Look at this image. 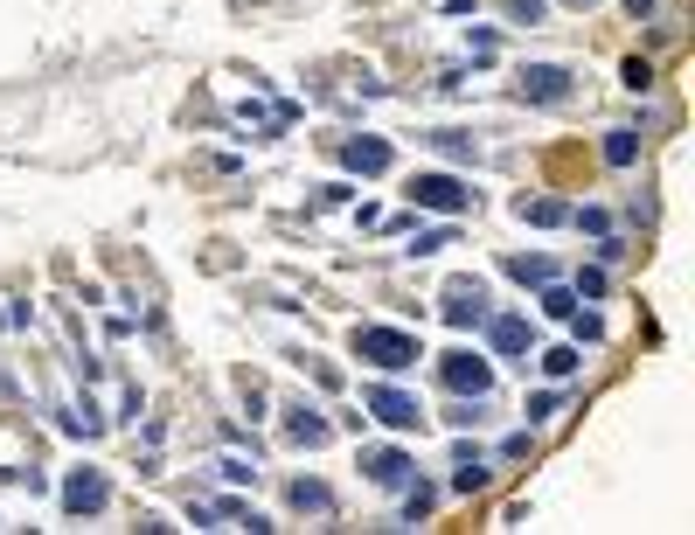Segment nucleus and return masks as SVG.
<instances>
[{
	"label": "nucleus",
	"instance_id": "obj_19",
	"mask_svg": "<svg viewBox=\"0 0 695 535\" xmlns=\"http://www.w3.org/2000/svg\"><path fill=\"white\" fill-rule=\"evenodd\" d=\"M63 431H77V438H105V417H98V403H70V410H63Z\"/></svg>",
	"mask_w": 695,
	"mask_h": 535
},
{
	"label": "nucleus",
	"instance_id": "obj_20",
	"mask_svg": "<svg viewBox=\"0 0 695 535\" xmlns=\"http://www.w3.org/2000/svg\"><path fill=\"white\" fill-rule=\"evenodd\" d=\"M501 14H508L515 28H543V21H550V0H501Z\"/></svg>",
	"mask_w": 695,
	"mask_h": 535
},
{
	"label": "nucleus",
	"instance_id": "obj_7",
	"mask_svg": "<svg viewBox=\"0 0 695 535\" xmlns=\"http://www.w3.org/2000/svg\"><path fill=\"white\" fill-rule=\"evenodd\" d=\"M63 508L84 522V515H105L112 508V480H105V466H70V480H63Z\"/></svg>",
	"mask_w": 695,
	"mask_h": 535
},
{
	"label": "nucleus",
	"instance_id": "obj_4",
	"mask_svg": "<svg viewBox=\"0 0 695 535\" xmlns=\"http://www.w3.org/2000/svg\"><path fill=\"white\" fill-rule=\"evenodd\" d=\"M515 98L522 105H570L577 98V77L563 63H522L515 70Z\"/></svg>",
	"mask_w": 695,
	"mask_h": 535
},
{
	"label": "nucleus",
	"instance_id": "obj_1",
	"mask_svg": "<svg viewBox=\"0 0 695 535\" xmlns=\"http://www.w3.org/2000/svg\"><path fill=\"white\" fill-rule=\"evenodd\" d=\"M417 355H424V341H417L411 327H383V320L355 327V362L376 369V376H411Z\"/></svg>",
	"mask_w": 695,
	"mask_h": 535
},
{
	"label": "nucleus",
	"instance_id": "obj_3",
	"mask_svg": "<svg viewBox=\"0 0 695 535\" xmlns=\"http://www.w3.org/2000/svg\"><path fill=\"white\" fill-rule=\"evenodd\" d=\"M438 383H445L452 397H494V362L473 355V348H445V355H438Z\"/></svg>",
	"mask_w": 695,
	"mask_h": 535
},
{
	"label": "nucleus",
	"instance_id": "obj_9",
	"mask_svg": "<svg viewBox=\"0 0 695 535\" xmlns=\"http://www.w3.org/2000/svg\"><path fill=\"white\" fill-rule=\"evenodd\" d=\"M411 473H417V459L404 445H362V480H369V487H390V494H397Z\"/></svg>",
	"mask_w": 695,
	"mask_h": 535
},
{
	"label": "nucleus",
	"instance_id": "obj_22",
	"mask_svg": "<svg viewBox=\"0 0 695 535\" xmlns=\"http://www.w3.org/2000/svg\"><path fill=\"white\" fill-rule=\"evenodd\" d=\"M536 362H543V376H550V383H570V376H577V348H543Z\"/></svg>",
	"mask_w": 695,
	"mask_h": 535
},
{
	"label": "nucleus",
	"instance_id": "obj_29",
	"mask_svg": "<svg viewBox=\"0 0 695 535\" xmlns=\"http://www.w3.org/2000/svg\"><path fill=\"white\" fill-rule=\"evenodd\" d=\"M570 223H577V230H591V237H605V230H612V216H605V209H570Z\"/></svg>",
	"mask_w": 695,
	"mask_h": 535
},
{
	"label": "nucleus",
	"instance_id": "obj_27",
	"mask_svg": "<svg viewBox=\"0 0 695 535\" xmlns=\"http://www.w3.org/2000/svg\"><path fill=\"white\" fill-rule=\"evenodd\" d=\"M570 334H577L584 348H598V341H605V320H598V313H570Z\"/></svg>",
	"mask_w": 695,
	"mask_h": 535
},
{
	"label": "nucleus",
	"instance_id": "obj_25",
	"mask_svg": "<svg viewBox=\"0 0 695 535\" xmlns=\"http://www.w3.org/2000/svg\"><path fill=\"white\" fill-rule=\"evenodd\" d=\"M556 410H563V390H536V397H529V410H522V417H529V424H550Z\"/></svg>",
	"mask_w": 695,
	"mask_h": 535
},
{
	"label": "nucleus",
	"instance_id": "obj_31",
	"mask_svg": "<svg viewBox=\"0 0 695 535\" xmlns=\"http://www.w3.org/2000/svg\"><path fill=\"white\" fill-rule=\"evenodd\" d=\"M626 14H633V21H647V14H654V0H626Z\"/></svg>",
	"mask_w": 695,
	"mask_h": 535
},
{
	"label": "nucleus",
	"instance_id": "obj_23",
	"mask_svg": "<svg viewBox=\"0 0 695 535\" xmlns=\"http://www.w3.org/2000/svg\"><path fill=\"white\" fill-rule=\"evenodd\" d=\"M529 452H536V424H522V431H508L494 459H501V466H515V459H529Z\"/></svg>",
	"mask_w": 695,
	"mask_h": 535
},
{
	"label": "nucleus",
	"instance_id": "obj_5",
	"mask_svg": "<svg viewBox=\"0 0 695 535\" xmlns=\"http://www.w3.org/2000/svg\"><path fill=\"white\" fill-rule=\"evenodd\" d=\"M362 410L376 417V424H390V431H417L424 424V403L411 390H397V383H369L362 390Z\"/></svg>",
	"mask_w": 695,
	"mask_h": 535
},
{
	"label": "nucleus",
	"instance_id": "obj_12",
	"mask_svg": "<svg viewBox=\"0 0 695 535\" xmlns=\"http://www.w3.org/2000/svg\"><path fill=\"white\" fill-rule=\"evenodd\" d=\"M285 438H292V445H327V438H334V417H320L313 403H292V417H285Z\"/></svg>",
	"mask_w": 695,
	"mask_h": 535
},
{
	"label": "nucleus",
	"instance_id": "obj_13",
	"mask_svg": "<svg viewBox=\"0 0 695 535\" xmlns=\"http://www.w3.org/2000/svg\"><path fill=\"white\" fill-rule=\"evenodd\" d=\"M285 501H292V515H334V494H327V480H292L285 487Z\"/></svg>",
	"mask_w": 695,
	"mask_h": 535
},
{
	"label": "nucleus",
	"instance_id": "obj_17",
	"mask_svg": "<svg viewBox=\"0 0 695 535\" xmlns=\"http://www.w3.org/2000/svg\"><path fill=\"white\" fill-rule=\"evenodd\" d=\"M445 244H459V230H452V216H445V223H431V230H417V237H411V258H438Z\"/></svg>",
	"mask_w": 695,
	"mask_h": 535
},
{
	"label": "nucleus",
	"instance_id": "obj_18",
	"mask_svg": "<svg viewBox=\"0 0 695 535\" xmlns=\"http://www.w3.org/2000/svg\"><path fill=\"white\" fill-rule=\"evenodd\" d=\"M536 299H543V313H550V320H570V313H577V292H570V285H556V278L536 285Z\"/></svg>",
	"mask_w": 695,
	"mask_h": 535
},
{
	"label": "nucleus",
	"instance_id": "obj_28",
	"mask_svg": "<svg viewBox=\"0 0 695 535\" xmlns=\"http://www.w3.org/2000/svg\"><path fill=\"white\" fill-rule=\"evenodd\" d=\"M216 466H223V480H230V487H244V480H258V466H251V459H237V452H223Z\"/></svg>",
	"mask_w": 695,
	"mask_h": 535
},
{
	"label": "nucleus",
	"instance_id": "obj_16",
	"mask_svg": "<svg viewBox=\"0 0 695 535\" xmlns=\"http://www.w3.org/2000/svg\"><path fill=\"white\" fill-rule=\"evenodd\" d=\"M633 160H640V133L633 126H612L605 133V167H633Z\"/></svg>",
	"mask_w": 695,
	"mask_h": 535
},
{
	"label": "nucleus",
	"instance_id": "obj_30",
	"mask_svg": "<svg viewBox=\"0 0 695 535\" xmlns=\"http://www.w3.org/2000/svg\"><path fill=\"white\" fill-rule=\"evenodd\" d=\"M348 195H355V188H348V181H327V188H320V195H313V209H341V202H348Z\"/></svg>",
	"mask_w": 695,
	"mask_h": 535
},
{
	"label": "nucleus",
	"instance_id": "obj_14",
	"mask_svg": "<svg viewBox=\"0 0 695 535\" xmlns=\"http://www.w3.org/2000/svg\"><path fill=\"white\" fill-rule=\"evenodd\" d=\"M515 216H522V223H536V230H550V223H570V209H563L556 195H515Z\"/></svg>",
	"mask_w": 695,
	"mask_h": 535
},
{
	"label": "nucleus",
	"instance_id": "obj_6",
	"mask_svg": "<svg viewBox=\"0 0 695 535\" xmlns=\"http://www.w3.org/2000/svg\"><path fill=\"white\" fill-rule=\"evenodd\" d=\"M480 327H487V355H501V362H529V355H536L529 313H487Z\"/></svg>",
	"mask_w": 695,
	"mask_h": 535
},
{
	"label": "nucleus",
	"instance_id": "obj_2",
	"mask_svg": "<svg viewBox=\"0 0 695 535\" xmlns=\"http://www.w3.org/2000/svg\"><path fill=\"white\" fill-rule=\"evenodd\" d=\"M404 195H411V209H438V216H452V223H459L466 209H480V188H466V181L445 174V167H417Z\"/></svg>",
	"mask_w": 695,
	"mask_h": 535
},
{
	"label": "nucleus",
	"instance_id": "obj_24",
	"mask_svg": "<svg viewBox=\"0 0 695 535\" xmlns=\"http://www.w3.org/2000/svg\"><path fill=\"white\" fill-rule=\"evenodd\" d=\"M605 285H612V278H605V265H584L577 278H570V292H577V299H605Z\"/></svg>",
	"mask_w": 695,
	"mask_h": 535
},
{
	"label": "nucleus",
	"instance_id": "obj_32",
	"mask_svg": "<svg viewBox=\"0 0 695 535\" xmlns=\"http://www.w3.org/2000/svg\"><path fill=\"white\" fill-rule=\"evenodd\" d=\"M570 7H598V0H570Z\"/></svg>",
	"mask_w": 695,
	"mask_h": 535
},
{
	"label": "nucleus",
	"instance_id": "obj_8",
	"mask_svg": "<svg viewBox=\"0 0 695 535\" xmlns=\"http://www.w3.org/2000/svg\"><path fill=\"white\" fill-rule=\"evenodd\" d=\"M438 313H445V327H459V334H466V327H480V320L494 313V306H487V278H452Z\"/></svg>",
	"mask_w": 695,
	"mask_h": 535
},
{
	"label": "nucleus",
	"instance_id": "obj_21",
	"mask_svg": "<svg viewBox=\"0 0 695 535\" xmlns=\"http://www.w3.org/2000/svg\"><path fill=\"white\" fill-rule=\"evenodd\" d=\"M508 278H522V285H543V278H556V265L543 258V251H529V258H508Z\"/></svg>",
	"mask_w": 695,
	"mask_h": 535
},
{
	"label": "nucleus",
	"instance_id": "obj_15",
	"mask_svg": "<svg viewBox=\"0 0 695 535\" xmlns=\"http://www.w3.org/2000/svg\"><path fill=\"white\" fill-rule=\"evenodd\" d=\"M424 146H438V153H445V160H459V167H473V160H480L473 133H459V126H438V133H424Z\"/></svg>",
	"mask_w": 695,
	"mask_h": 535
},
{
	"label": "nucleus",
	"instance_id": "obj_10",
	"mask_svg": "<svg viewBox=\"0 0 695 535\" xmlns=\"http://www.w3.org/2000/svg\"><path fill=\"white\" fill-rule=\"evenodd\" d=\"M390 160H397L390 139H376V133L341 139V167H348V174H369V181H376V174H390Z\"/></svg>",
	"mask_w": 695,
	"mask_h": 535
},
{
	"label": "nucleus",
	"instance_id": "obj_11",
	"mask_svg": "<svg viewBox=\"0 0 695 535\" xmlns=\"http://www.w3.org/2000/svg\"><path fill=\"white\" fill-rule=\"evenodd\" d=\"M487 487H494V466H487V452L459 445V452H452V494H487Z\"/></svg>",
	"mask_w": 695,
	"mask_h": 535
},
{
	"label": "nucleus",
	"instance_id": "obj_26",
	"mask_svg": "<svg viewBox=\"0 0 695 535\" xmlns=\"http://www.w3.org/2000/svg\"><path fill=\"white\" fill-rule=\"evenodd\" d=\"M619 77H626V91H654V63H647V56H626Z\"/></svg>",
	"mask_w": 695,
	"mask_h": 535
}]
</instances>
